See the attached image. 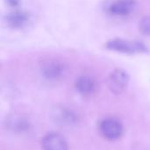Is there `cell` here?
<instances>
[{
  "label": "cell",
  "mask_w": 150,
  "mask_h": 150,
  "mask_svg": "<svg viewBox=\"0 0 150 150\" xmlns=\"http://www.w3.org/2000/svg\"><path fill=\"white\" fill-rule=\"evenodd\" d=\"M99 132L103 138L109 142L120 139L124 134V125L116 117H106L99 122Z\"/></svg>",
  "instance_id": "cell-1"
},
{
  "label": "cell",
  "mask_w": 150,
  "mask_h": 150,
  "mask_svg": "<svg viewBox=\"0 0 150 150\" xmlns=\"http://www.w3.org/2000/svg\"><path fill=\"white\" fill-rule=\"evenodd\" d=\"M40 68L42 76L49 81H58L62 79L67 71L65 63L55 58L43 59L40 64Z\"/></svg>",
  "instance_id": "cell-2"
},
{
  "label": "cell",
  "mask_w": 150,
  "mask_h": 150,
  "mask_svg": "<svg viewBox=\"0 0 150 150\" xmlns=\"http://www.w3.org/2000/svg\"><path fill=\"white\" fill-rule=\"evenodd\" d=\"M105 47L112 51L132 54L144 53L148 50L147 47L142 42L126 40L122 39H113L108 40L105 44Z\"/></svg>",
  "instance_id": "cell-3"
},
{
  "label": "cell",
  "mask_w": 150,
  "mask_h": 150,
  "mask_svg": "<svg viewBox=\"0 0 150 150\" xmlns=\"http://www.w3.org/2000/svg\"><path fill=\"white\" fill-rule=\"evenodd\" d=\"M129 83V76L128 74L121 69H114L108 77V88L114 94L122 93L125 89L127 87Z\"/></svg>",
  "instance_id": "cell-4"
},
{
  "label": "cell",
  "mask_w": 150,
  "mask_h": 150,
  "mask_svg": "<svg viewBox=\"0 0 150 150\" xmlns=\"http://www.w3.org/2000/svg\"><path fill=\"white\" fill-rule=\"evenodd\" d=\"M40 145L42 150H69L66 139L57 133L46 134L42 138Z\"/></svg>",
  "instance_id": "cell-5"
},
{
  "label": "cell",
  "mask_w": 150,
  "mask_h": 150,
  "mask_svg": "<svg viewBox=\"0 0 150 150\" xmlns=\"http://www.w3.org/2000/svg\"><path fill=\"white\" fill-rule=\"evenodd\" d=\"M76 91L84 97H90L97 91L98 83L96 80L90 76H81L76 81Z\"/></svg>",
  "instance_id": "cell-6"
},
{
  "label": "cell",
  "mask_w": 150,
  "mask_h": 150,
  "mask_svg": "<svg viewBox=\"0 0 150 150\" xmlns=\"http://www.w3.org/2000/svg\"><path fill=\"white\" fill-rule=\"evenodd\" d=\"M134 0H118L110 7V11L118 16H125L129 14L134 8Z\"/></svg>",
  "instance_id": "cell-7"
},
{
  "label": "cell",
  "mask_w": 150,
  "mask_h": 150,
  "mask_svg": "<svg viewBox=\"0 0 150 150\" xmlns=\"http://www.w3.org/2000/svg\"><path fill=\"white\" fill-rule=\"evenodd\" d=\"M7 25L13 28H21L29 21V15L24 11H14L5 17Z\"/></svg>",
  "instance_id": "cell-8"
},
{
  "label": "cell",
  "mask_w": 150,
  "mask_h": 150,
  "mask_svg": "<svg viewBox=\"0 0 150 150\" xmlns=\"http://www.w3.org/2000/svg\"><path fill=\"white\" fill-rule=\"evenodd\" d=\"M56 120L64 125H70L71 123H75L76 120V115L68 109H61L59 112H56L54 115Z\"/></svg>",
  "instance_id": "cell-9"
},
{
  "label": "cell",
  "mask_w": 150,
  "mask_h": 150,
  "mask_svg": "<svg viewBox=\"0 0 150 150\" xmlns=\"http://www.w3.org/2000/svg\"><path fill=\"white\" fill-rule=\"evenodd\" d=\"M139 28L142 34L150 36V16H145L141 19Z\"/></svg>",
  "instance_id": "cell-10"
}]
</instances>
